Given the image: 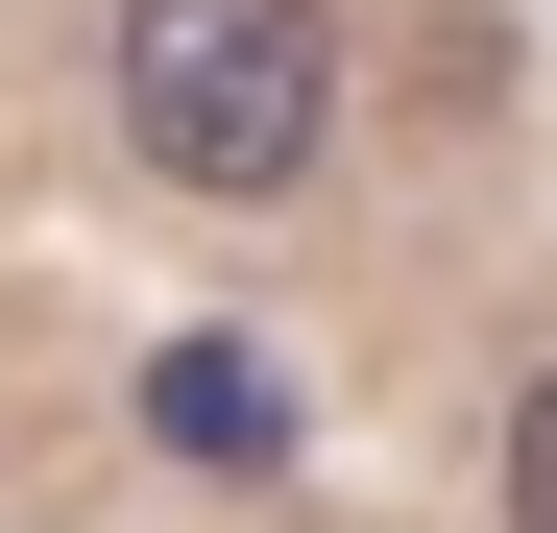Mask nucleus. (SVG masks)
<instances>
[{
	"mask_svg": "<svg viewBox=\"0 0 557 533\" xmlns=\"http://www.w3.org/2000/svg\"><path fill=\"white\" fill-rule=\"evenodd\" d=\"M98 98H122V146L170 195H315V146H339L363 73H339V0H122Z\"/></svg>",
	"mask_w": 557,
	"mask_h": 533,
	"instance_id": "obj_1",
	"label": "nucleus"
},
{
	"mask_svg": "<svg viewBox=\"0 0 557 533\" xmlns=\"http://www.w3.org/2000/svg\"><path fill=\"white\" fill-rule=\"evenodd\" d=\"M485 485H509V533H557V364L509 388V436H485Z\"/></svg>",
	"mask_w": 557,
	"mask_h": 533,
	"instance_id": "obj_2",
	"label": "nucleus"
}]
</instances>
